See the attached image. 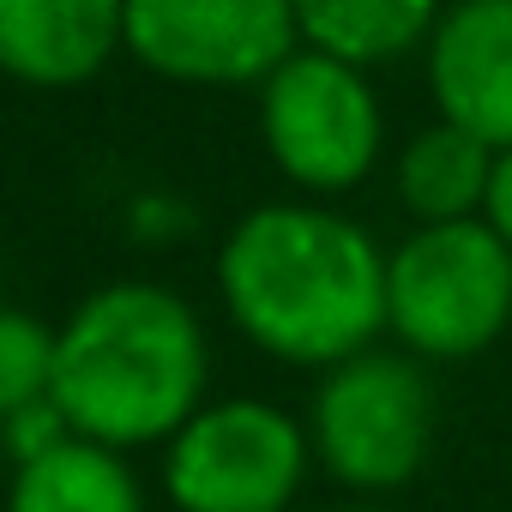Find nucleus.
Instances as JSON below:
<instances>
[{"instance_id": "nucleus-1", "label": "nucleus", "mask_w": 512, "mask_h": 512, "mask_svg": "<svg viewBox=\"0 0 512 512\" xmlns=\"http://www.w3.org/2000/svg\"><path fill=\"white\" fill-rule=\"evenodd\" d=\"M229 326L290 368H332L386 332V253L314 199L253 205L217 247Z\"/></svg>"}, {"instance_id": "nucleus-2", "label": "nucleus", "mask_w": 512, "mask_h": 512, "mask_svg": "<svg viewBox=\"0 0 512 512\" xmlns=\"http://www.w3.org/2000/svg\"><path fill=\"white\" fill-rule=\"evenodd\" d=\"M205 380V320L151 278L103 284L55 326V404L115 452L169 440L205 404Z\"/></svg>"}, {"instance_id": "nucleus-3", "label": "nucleus", "mask_w": 512, "mask_h": 512, "mask_svg": "<svg viewBox=\"0 0 512 512\" xmlns=\"http://www.w3.org/2000/svg\"><path fill=\"white\" fill-rule=\"evenodd\" d=\"M386 326L422 362H470L512 326V247L482 223H416L386 253Z\"/></svg>"}, {"instance_id": "nucleus-4", "label": "nucleus", "mask_w": 512, "mask_h": 512, "mask_svg": "<svg viewBox=\"0 0 512 512\" xmlns=\"http://www.w3.org/2000/svg\"><path fill=\"white\" fill-rule=\"evenodd\" d=\"M314 386L308 440L332 482L350 494H392L404 488L434 446V386L422 356L398 350H356Z\"/></svg>"}, {"instance_id": "nucleus-5", "label": "nucleus", "mask_w": 512, "mask_h": 512, "mask_svg": "<svg viewBox=\"0 0 512 512\" xmlns=\"http://www.w3.org/2000/svg\"><path fill=\"white\" fill-rule=\"evenodd\" d=\"M163 446L175 512H290L314 464L308 422L266 398L199 404Z\"/></svg>"}, {"instance_id": "nucleus-6", "label": "nucleus", "mask_w": 512, "mask_h": 512, "mask_svg": "<svg viewBox=\"0 0 512 512\" xmlns=\"http://www.w3.org/2000/svg\"><path fill=\"white\" fill-rule=\"evenodd\" d=\"M260 139L290 187L302 193L356 187L386 145V115L368 85V67L302 43L260 85Z\"/></svg>"}, {"instance_id": "nucleus-7", "label": "nucleus", "mask_w": 512, "mask_h": 512, "mask_svg": "<svg viewBox=\"0 0 512 512\" xmlns=\"http://www.w3.org/2000/svg\"><path fill=\"white\" fill-rule=\"evenodd\" d=\"M121 49L169 85H266L296 49V0H127Z\"/></svg>"}, {"instance_id": "nucleus-8", "label": "nucleus", "mask_w": 512, "mask_h": 512, "mask_svg": "<svg viewBox=\"0 0 512 512\" xmlns=\"http://www.w3.org/2000/svg\"><path fill=\"white\" fill-rule=\"evenodd\" d=\"M428 91L440 121L512 145V0H452L440 7L428 43Z\"/></svg>"}, {"instance_id": "nucleus-9", "label": "nucleus", "mask_w": 512, "mask_h": 512, "mask_svg": "<svg viewBox=\"0 0 512 512\" xmlns=\"http://www.w3.org/2000/svg\"><path fill=\"white\" fill-rule=\"evenodd\" d=\"M127 0H0V73L31 91H73L121 55Z\"/></svg>"}, {"instance_id": "nucleus-10", "label": "nucleus", "mask_w": 512, "mask_h": 512, "mask_svg": "<svg viewBox=\"0 0 512 512\" xmlns=\"http://www.w3.org/2000/svg\"><path fill=\"white\" fill-rule=\"evenodd\" d=\"M494 145L452 127V121H434L422 127L404 151H398V199L416 223H464V217H482L488 205V181H494Z\"/></svg>"}, {"instance_id": "nucleus-11", "label": "nucleus", "mask_w": 512, "mask_h": 512, "mask_svg": "<svg viewBox=\"0 0 512 512\" xmlns=\"http://www.w3.org/2000/svg\"><path fill=\"white\" fill-rule=\"evenodd\" d=\"M7 512H145V494L115 446L73 434L43 458L13 464Z\"/></svg>"}, {"instance_id": "nucleus-12", "label": "nucleus", "mask_w": 512, "mask_h": 512, "mask_svg": "<svg viewBox=\"0 0 512 512\" xmlns=\"http://www.w3.org/2000/svg\"><path fill=\"white\" fill-rule=\"evenodd\" d=\"M434 19H440V0H296L302 43L356 67H386L422 49Z\"/></svg>"}, {"instance_id": "nucleus-13", "label": "nucleus", "mask_w": 512, "mask_h": 512, "mask_svg": "<svg viewBox=\"0 0 512 512\" xmlns=\"http://www.w3.org/2000/svg\"><path fill=\"white\" fill-rule=\"evenodd\" d=\"M55 392V326L0 302V422Z\"/></svg>"}, {"instance_id": "nucleus-14", "label": "nucleus", "mask_w": 512, "mask_h": 512, "mask_svg": "<svg viewBox=\"0 0 512 512\" xmlns=\"http://www.w3.org/2000/svg\"><path fill=\"white\" fill-rule=\"evenodd\" d=\"M482 223L512 247V145L494 157V181H488V205H482Z\"/></svg>"}, {"instance_id": "nucleus-15", "label": "nucleus", "mask_w": 512, "mask_h": 512, "mask_svg": "<svg viewBox=\"0 0 512 512\" xmlns=\"http://www.w3.org/2000/svg\"><path fill=\"white\" fill-rule=\"evenodd\" d=\"M326 512H386V506H368V500H356V506H326Z\"/></svg>"}]
</instances>
